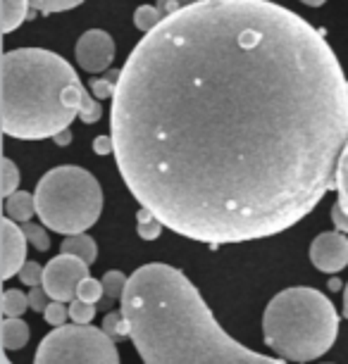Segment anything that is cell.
Segmentation results:
<instances>
[{
	"label": "cell",
	"instance_id": "obj_1",
	"mask_svg": "<svg viewBox=\"0 0 348 364\" xmlns=\"http://www.w3.org/2000/svg\"><path fill=\"white\" fill-rule=\"evenodd\" d=\"M127 188L198 243L277 236L337 188L348 79L301 15L198 0L129 53L110 107Z\"/></svg>",
	"mask_w": 348,
	"mask_h": 364
},
{
	"label": "cell",
	"instance_id": "obj_2",
	"mask_svg": "<svg viewBox=\"0 0 348 364\" xmlns=\"http://www.w3.org/2000/svg\"><path fill=\"white\" fill-rule=\"evenodd\" d=\"M122 312L146 364H277L282 357L241 346L217 324L198 288L176 267H139L122 295Z\"/></svg>",
	"mask_w": 348,
	"mask_h": 364
},
{
	"label": "cell",
	"instance_id": "obj_3",
	"mask_svg": "<svg viewBox=\"0 0 348 364\" xmlns=\"http://www.w3.org/2000/svg\"><path fill=\"white\" fill-rule=\"evenodd\" d=\"M3 132L19 141L53 139L79 117L95 124L103 114L74 67L43 48H17L3 55Z\"/></svg>",
	"mask_w": 348,
	"mask_h": 364
},
{
	"label": "cell",
	"instance_id": "obj_4",
	"mask_svg": "<svg viewBox=\"0 0 348 364\" xmlns=\"http://www.w3.org/2000/svg\"><path fill=\"white\" fill-rule=\"evenodd\" d=\"M339 333V312L322 291L293 286L277 293L263 314V338L284 362L327 355Z\"/></svg>",
	"mask_w": 348,
	"mask_h": 364
},
{
	"label": "cell",
	"instance_id": "obj_5",
	"mask_svg": "<svg viewBox=\"0 0 348 364\" xmlns=\"http://www.w3.org/2000/svg\"><path fill=\"white\" fill-rule=\"evenodd\" d=\"M36 215L51 231L81 233L98 222L103 212V188L98 178L84 167H56L38 178Z\"/></svg>",
	"mask_w": 348,
	"mask_h": 364
},
{
	"label": "cell",
	"instance_id": "obj_6",
	"mask_svg": "<svg viewBox=\"0 0 348 364\" xmlns=\"http://www.w3.org/2000/svg\"><path fill=\"white\" fill-rule=\"evenodd\" d=\"M36 364H117L120 353L115 338L105 328L91 324H63L56 326L41 341L33 357Z\"/></svg>",
	"mask_w": 348,
	"mask_h": 364
},
{
	"label": "cell",
	"instance_id": "obj_7",
	"mask_svg": "<svg viewBox=\"0 0 348 364\" xmlns=\"http://www.w3.org/2000/svg\"><path fill=\"white\" fill-rule=\"evenodd\" d=\"M88 267L91 264H86L84 259L63 252L43 267V288L53 300L72 302L77 298L81 279L88 277Z\"/></svg>",
	"mask_w": 348,
	"mask_h": 364
},
{
	"label": "cell",
	"instance_id": "obj_8",
	"mask_svg": "<svg viewBox=\"0 0 348 364\" xmlns=\"http://www.w3.org/2000/svg\"><path fill=\"white\" fill-rule=\"evenodd\" d=\"M115 41L107 31L103 29H88L86 33H81V38L77 41L74 55H77V65L88 74H100L107 72V67L115 60Z\"/></svg>",
	"mask_w": 348,
	"mask_h": 364
},
{
	"label": "cell",
	"instance_id": "obj_9",
	"mask_svg": "<svg viewBox=\"0 0 348 364\" xmlns=\"http://www.w3.org/2000/svg\"><path fill=\"white\" fill-rule=\"evenodd\" d=\"M310 262L325 274H337L348 264V236L344 231H325L312 240Z\"/></svg>",
	"mask_w": 348,
	"mask_h": 364
},
{
	"label": "cell",
	"instance_id": "obj_10",
	"mask_svg": "<svg viewBox=\"0 0 348 364\" xmlns=\"http://www.w3.org/2000/svg\"><path fill=\"white\" fill-rule=\"evenodd\" d=\"M26 238L24 229L12 217H3V238H0V248H3V267H0V279L8 281L17 277L19 269L26 262Z\"/></svg>",
	"mask_w": 348,
	"mask_h": 364
},
{
	"label": "cell",
	"instance_id": "obj_11",
	"mask_svg": "<svg viewBox=\"0 0 348 364\" xmlns=\"http://www.w3.org/2000/svg\"><path fill=\"white\" fill-rule=\"evenodd\" d=\"M60 252H67V255L84 259L86 264H93L95 259H98V245H95V240L88 236L86 231L70 233V236L63 240V245H60Z\"/></svg>",
	"mask_w": 348,
	"mask_h": 364
},
{
	"label": "cell",
	"instance_id": "obj_12",
	"mask_svg": "<svg viewBox=\"0 0 348 364\" xmlns=\"http://www.w3.org/2000/svg\"><path fill=\"white\" fill-rule=\"evenodd\" d=\"M0 341H3V350H19L29 343V326L22 317H5L3 326H0Z\"/></svg>",
	"mask_w": 348,
	"mask_h": 364
},
{
	"label": "cell",
	"instance_id": "obj_13",
	"mask_svg": "<svg viewBox=\"0 0 348 364\" xmlns=\"http://www.w3.org/2000/svg\"><path fill=\"white\" fill-rule=\"evenodd\" d=\"M5 212H8V217H12L19 224L31 222V217L36 215V198L31 193H26V191H15L12 196H8Z\"/></svg>",
	"mask_w": 348,
	"mask_h": 364
},
{
	"label": "cell",
	"instance_id": "obj_14",
	"mask_svg": "<svg viewBox=\"0 0 348 364\" xmlns=\"http://www.w3.org/2000/svg\"><path fill=\"white\" fill-rule=\"evenodd\" d=\"M29 10H31L29 0H3V10H0V26H3V33L15 31L26 19Z\"/></svg>",
	"mask_w": 348,
	"mask_h": 364
},
{
	"label": "cell",
	"instance_id": "obj_15",
	"mask_svg": "<svg viewBox=\"0 0 348 364\" xmlns=\"http://www.w3.org/2000/svg\"><path fill=\"white\" fill-rule=\"evenodd\" d=\"M162 229H165V224L160 222V217H155L148 208H141L139 210V215H136V231H139V236L143 240L160 238Z\"/></svg>",
	"mask_w": 348,
	"mask_h": 364
},
{
	"label": "cell",
	"instance_id": "obj_16",
	"mask_svg": "<svg viewBox=\"0 0 348 364\" xmlns=\"http://www.w3.org/2000/svg\"><path fill=\"white\" fill-rule=\"evenodd\" d=\"M29 293H22L17 288H8L3 293V314L5 317H22L29 310Z\"/></svg>",
	"mask_w": 348,
	"mask_h": 364
},
{
	"label": "cell",
	"instance_id": "obj_17",
	"mask_svg": "<svg viewBox=\"0 0 348 364\" xmlns=\"http://www.w3.org/2000/svg\"><path fill=\"white\" fill-rule=\"evenodd\" d=\"M162 19H165V12H162L158 5H141V8H136L134 12V26L141 29L143 33L155 29Z\"/></svg>",
	"mask_w": 348,
	"mask_h": 364
},
{
	"label": "cell",
	"instance_id": "obj_18",
	"mask_svg": "<svg viewBox=\"0 0 348 364\" xmlns=\"http://www.w3.org/2000/svg\"><path fill=\"white\" fill-rule=\"evenodd\" d=\"M117 81H120V72H105L103 77L98 79H91V93L95 95L98 100H107L115 95V88H117Z\"/></svg>",
	"mask_w": 348,
	"mask_h": 364
},
{
	"label": "cell",
	"instance_id": "obj_19",
	"mask_svg": "<svg viewBox=\"0 0 348 364\" xmlns=\"http://www.w3.org/2000/svg\"><path fill=\"white\" fill-rule=\"evenodd\" d=\"M337 193H339V205L348 212V143L344 148V153L339 157V167H337Z\"/></svg>",
	"mask_w": 348,
	"mask_h": 364
},
{
	"label": "cell",
	"instance_id": "obj_20",
	"mask_svg": "<svg viewBox=\"0 0 348 364\" xmlns=\"http://www.w3.org/2000/svg\"><path fill=\"white\" fill-rule=\"evenodd\" d=\"M129 284V277L127 274H122L117 269L107 272L103 277V288H105V295L110 300H122V295H125V288Z\"/></svg>",
	"mask_w": 348,
	"mask_h": 364
},
{
	"label": "cell",
	"instance_id": "obj_21",
	"mask_svg": "<svg viewBox=\"0 0 348 364\" xmlns=\"http://www.w3.org/2000/svg\"><path fill=\"white\" fill-rule=\"evenodd\" d=\"M31 10L43 12V15H53V12H65L81 5L84 0H29Z\"/></svg>",
	"mask_w": 348,
	"mask_h": 364
},
{
	"label": "cell",
	"instance_id": "obj_22",
	"mask_svg": "<svg viewBox=\"0 0 348 364\" xmlns=\"http://www.w3.org/2000/svg\"><path fill=\"white\" fill-rule=\"evenodd\" d=\"M103 328L107 333L112 336V338H129V321L125 317V312H110L107 317L103 319Z\"/></svg>",
	"mask_w": 348,
	"mask_h": 364
},
{
	"label": "cell",
	"instance_id": "obj_23",
	"mask_svg": "<svg viewBox=\"0 0 348 364\" xmlns=\"http://www.w3.org/2000/svg\"><path fill=\"white\" fill-rule=\"evenodd\" d=\"M70 317H72V321H77V324H91L95 317V302L74 298L70 302Z\"/></svg>",
	"mask_w": 348,
	"mask_h": 364
},
{
	"label": "cell",
	"instance_id": "obj_24",
	"mask_svg": "<svg viewBox=\"0 0 348 364\" xmlns=\"http://www.w3.org/2000/svg\"><path fill=\"white\" fill-rule=\"evenodd\" d=\"M43 226H36L33 222H24L22 224V229L26 233V238H29V243L41 252H46L48 248H51V236H48V231L43 229Z\"/></svg>",
	"mask_w": 348,
	"mask_h": 364
},
{
	"label": "cell",
	"instance_id": "obj_25",
	"mask_svg": "<svg viewBox=\"0 0 348 364\" xmlns=\"http://www.w3.org/2000/svg\"><path fill=\"white\" fill-rule=\"evenodd\" d=\"M103 295H105L103 281H95L93 277H84V279H81L77 298L86 300V302H98L100 298H103Z\"/></svg>",
	"mask_w": 348,
	"mask_h": 364
},
{
	"label": "cell",
	"instance_id": "obj_26",
	"mask_svg": "<svg viewBox=\"0 0 348 364\" xmlns=\"http://www.w3.org/2000/svg\"><path fill=\"white\" fill-rule=\"evenodd\" d=\"M19 186V169L15 167V162L10 160V157H5L3 160V196L8 198L17 191Z\"/></svg>",
	"mask_w": 348,
	"mask_h": 364
},
{
	"label": "cell",
	"instance_id": "obj_27",
	"mask_svg": "<svg viewBox=\"0 0 348 364\" xmlns=\"http://www.w3.org/2000/svg\"><path fill=\"white\" fill-rule=\"evenodd\" d=\"M43 317L51 326H63L67 317H70V307H65L63 300H51V305L46 307Z\"/></svg>",
	"mask_w": 348,
	"mask_h": 364
},
{
	"label": "cell",
	"instance_id": "obj_28",
	"mask_svg": "<svg viewBox=\"0 0 348 364\" xmlns=\"http://www.w3.org/2000/svg\"><path fill=\"white\" fill-rule=\"evenodd\" d=\"M19 281L29 288L41 286L43 284V267H38L36 262H24V267L19 269Z\"/></svg>",
	"mask_w": 348,
	"mask_h": 364
},
{
	"label": "cell",
	"instance_id": "obj_29",
	"mask_svg": "<svg viewBox=\"0 0 348 364\" xmlns=\"http://www.w3.org/2000/svg\"><path fill=\"white\" fill-rule=\"evenodd\" d=\"M51 295H48V291L43 288V284L41 286H33L29 291V305L33 312H46V307L51 305Z\"/></svg>",
	"mask_w": 348,
	"mask_h": 364
},
{
	"label": "cell",
	"instance_id": "obj_30",
	"mask_svg": "<svg viewBox=\"0 0 348 364\" xmlns=\"http://www.w3.org/2000/svg\"><path fill=\"white\" fill-rule=\"evenodd\" d=\"M191 3H198V0H155V5L165 12V17L172 15V12H176V10L186 8V5H191Z\"/></svg>",
	"mask_w": 348,
	"mask_h": 364
},
{
	"label": "cell",
	"instance_id": "obj_31",
	"mask_svg": "<svg viewBox=\"0 0 348 364\" xmlns=\"http://www.w3.org/2000/svg\"><path fill=\"white\" fill-rule=\"evenodd\" d=\"M93 153L95 155H112L115 153L112 136H98V139H93Z\"/></svg>",
	"mask_w": 348,
	"mask_h": 364
},
{
	"label": "cell",
	"instance_id": "obj_32",
	"mask_svg": "<svg viewBox=\"0 0 348 364\" xmlns=\"http://www.w3.org/2000/svg\"><path fill=\"white\" fill-rule=\"evenodd\" d=\"M332 222H334V226H337L339 231L348 233V212H344V208H341L339 203L332 208Z\"/></svg>",
	"mask_w": 348,
	"mask_h": 364
},
{
	"label": "cell",
	"instance_id": "obj_33",
	"mask_svg": "<svg viewBox=\"0 0 348 364\" xmlns=\"http://www.w3.org/2000/svg\"><path fill=\"white\" fill-rule=\"evenodd\" d=\"M53 141H56L58 143V146H70V141H72V132H70V127H67V129H63V132H60V134H56V136H53Z\"/></svg>",
	"mask_w": 348,
	"mask_h": 364
},
{
	"label": "cell",
	"instance_id": "obj_34",
	"mask_svg": "<svg viewBox=\"0 0 348 364\" xmlns=\"http://www.w3.org/2000/svg\"><path fill=\"white\" fill-rule=\"evenodd\" d=\"M303 5H308V8H320V5H325L327 0H301Z\"/></svg>",
	"mask_w": 348,
	"mask_h": 364
},
{
	"label": "cell",
	"instance_id": "obj_35",
	"mask_svg": "<svg viewBox=\"0 0 348 364\" xmlns=\"http://www.w3.org/2000/svg\"><path fill=\"white\" fill-rule=\"evenodd\" d=\"M344 317L348 319V284H346V291H344Z\"/></svg>",
	"mask_w": 348,
	"mask_h": 364
}]
</instances>
